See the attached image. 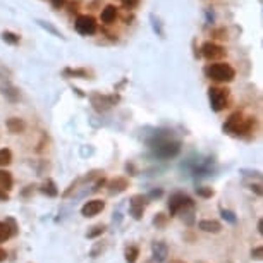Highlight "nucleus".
Returning <instances> with one entry per match:
<instances>
[{"label":"nucleus","mask_w":263,"mask_h":263,"mask_svg":"<svg viewBox=\"0 0 263 263\" xmlns=\"http://www.w3.org/2000/svg\"><path fill=\"white\" fill-rule=\"evenodd\" d=\"M148 146L158 158H174L181 152V141L172 140L165 131H158L153 135L152 140H148Z\"/></svg>","instance_id":"nucleus-1"},{"label":"nucleus","mask_w":263,"mask_h":263,"mask_svg":"<svg viewBox=\"0 0 263 263\" xmlns=\"http://www.w3.org/2000/svg\"><path fill=\"white\" fill-rule=\"evenodd\" d=\"M253 126H254L253 117H244L243 112H234L225 120L224 131L231 136H246L253 131Z\"/></svg>","instance_id":"nucleus-2"},{"label":"nucleus","mask_w":263,"mask_h":263,"mask_svg":"<svg viewBox=\"0 0 263 263\" xmlns=\"http://www.w3.org/2000/svg\"><path fill=\"white\" fill-rule=\"evenodd\" d=\"M203 73L208 79L220 83V85L232 83L234 78H236V69H234L231 64H227V62H214V64L205 65Z\"/></svg>","instance_id":"nucleus-3"},{"label":"nucleus","mask_w":263,"mask_h":263,"mask_svg":"<svg viewBox=\"0 0 263 263\" xmlns=\"http://www.w3.org/2000/svg\"><path fill=\"white\" fill-rule=\"evenodd\" d=\"M194 210V202L184 193H174L169 200V214L170 217L184 215Z\"/></svg>","instance_id":"nucleus-4"},{"label":"nucleus","mask_w":263,"mask_h":263,"mask_svg":"<svg viewBox=\"0 0 263 263\" xmlns=\"http://www.w3.org/2000/svg\"><path fill=\"white\" fill-rule=\"evenodd\" d=\"M208 98H210L212 110L222 112L229 107V98H231V93H229L227 88L212 86L210 90H208Z\"/></svg>","instance_id":"nucleus-5"},{"label":"nucleus","mask_w":263,"mask_h":263,"mask_svg":"<svg viewBox=\"0 0 263 263\" xmlns=\"http://www.w3.org/2000/svg\"><path fill=\"white\" fill-rule=\"evenodd\" d=\"M74 28L79 35L83 36H93L98 31V23L93 16L90 14H79L76 21H74Z\"/></svg>","instance_id":"nucleus-6"},{"label":"nucleus","mask_w":263,"mask_h":263,"mask_svg":"<svg viewBox=\"0 0 263 263\" xmlns=\"http://www.w3.org/2000/svg\"><path fill=\"white\" fill-rule=\"evenodd\" d=\"M200 55L210 62H219L220 58H224L227 55V50H225L222 45L217 43V41L208 40V41H205L202 45V48H200Z\"/></svg>","instance_id":"nucleus-7"},{"label":"nucleus","mask_w":263,"mask_h":263,"mask_svg":"<svg viewBox=\"0 0 263 263\" xmlns=\"http://www.w3.org/2000/svg\"><path fill=\"white\" fill-rule=\"evenodd\" d=\"M119 95H102V93H91L90 102L97 112H107L119 102Z\"/></svg>","instance_id":"nucleus-8"},{"label":"nucleus","mask_w":263,"mask_h":263,"mask_svg":"<svg viewBox=\"0 0 263 263\" xmlns=\"http://www.w3.org/2000/svg\"><path fill=\"white\" fill-rule=\"evenodd\" d=\"M148 205V198L145 194H135L129 200V214L133 215L135 220H141L145 214V208Z\"/></svg>","instance_id":"nucleus-9"},{"label":"nucleus","mask_w":263,"mask_h":263,"mask_svg":"<svg viewBox=\"0 0 263 263\" xmlns=\"http://www.w3.org/2000/svg\"><path fill=\"white\" fill-rule=\"evenodd\" d=\"M103 210H105V202L103 200H88L81 207V215L86 217V219H91V217L102 214Z\"/></svg>","instance_id":"nucleus-10"},{"label":"nucleus","mask_w":263,"mask_h":263,"mask_svg":"<svg viewBox=\"0 0 263 263\" xmlns=\"http://www.w3.org/2000/svg\"><path fill=\"white\" fill-rule=\"evenodd\" d=\"M129 187V181L126 177H122V175H119V177H114L110 179V181L107 182V189H108V194H120L124 193Z\"/></svg>","instance_id":"nucleus-11"},{"label":"nucleus","mask_w":263,"mask_h":263,"mask_svg":"<svg viewBox=\"0 0 263 263\" xmlns=\"http://www.w3.org/2000/svg\"><path fill=\"white\" fill-rule=\"evenodd\" d=\"M102 23L107 24V26H110V24H114L117 18H119V9L114 6V4H108V6H105L102 9Z\"/></svg>","instance_id":"nucleus-12"},{"label":"nucleus","mask_w":263,"mask_h":263,"mask_svg":"<svg viewBox=\"0 0 263 263\" xmlns=\"http://www.w3.org/2000/svg\"><path fill=\"white\" fill-rule=\"evenodd\" d=\"M152 253L157 261H165L167 256H169V246H167V243H164V241H153Z\"/></svg>","instance_id":"nucleus-13"},{"label":"nucleus","mask_w":263,"mask_h":263,"mask_svg":"<svg viewBox=\"0 0 263 263\" xmlns=\"http://www.w3.org/2000/svg\"><path fill=\"white\" fill-rule=\"evenodd\" d=\"M0 91H2V95L6 97V100H9L11 103H16L21 100V91L14 85H11V83H2Z\"/></svg>","instance_id":"nucleus-14"},{"label":"nucleus","mask_w":263,"mask_h":263,"mask_svg":"<svg viewBox=\"0 0 263 263\" xmlns=\"http://www.w3.org/2000/svg\"><path fill=\"white\" fill-rule=\"evenodd\" d=\"M198 229L203 232H208V234H219L222 231V224L214 219H203L198 222Z\"/></svg>","instance_id":"nucleus-15"},{"label":"nucleus","mask_w":263,"mask_h":263,"mask_svg":"<svg viewBox=\"0 0 263 263\" xmlns=\"http://www.w3.org/2000/svg\"><path fill=\"white\" fill-rule=\"evenodd\" d=\"M6 126L9 129L11 135H23V133L26 131V122H24V119H21V117H11V119H7Z\"/></svg>","instance_id":"nucleus-16"},{"label":"nucleus","mask_w":263,"mask_h":263,"mask_svg":"<svg viewBox=\"0 0 263 263\" xmlns=\"http://www.w3.org/2000/svg\"><path fill=\"white\" fill-rule=\"evenodd\" d=\"M65 78H71V79H90V71L81 68V69H73V68H65L62 71Z\"/></svg>","instance_id":"nucleus-17"},{"label":"nucleus","mask_w":263,"mask_h":263,"mask_svg":"<svg viewBox=\"0 0 263 263\" xmlns=\"http://www.w3.org/2000/svg\"><path fill=\"white\" fill-rule=\"evenodd\" d=\"M12 186H14V179H12V174L9 170L6 169H0V189L4 191H9L12 189Z\"/></svg>","instance_id":"nucleus-18"},{"label":"nucleus","mask_w":263,"mask_h":263,"mask_svg":"<svg viewBox=\"0 0 263 263\" xmlns=\"http://www.w3.org/2000/svg\"><path fill=\"white\" fill-rule=\"evenodd\" d=\"M40 191H41L43 194L50 196V198H55V196L58 194L57 184L52 181V179H45V181L41 182V186H40Z\"/></svg>","instance_id":"nucleus-19"},{"label":"nucleus","mask_w":263,"mask_h":263,"mask_svg":"<svg viewBox=\"0 0 263 263\" xmlns=\"http://www.w3.org/2000/svg\"><path fill=\"white\" fill-rule=\"evenodd\" d=\"M124 256H126L127 263H136L138 256H140V248L135 244H129L126 249H124Z\"/></svg>","instance_id":"nucleus-20"},{"label":"nucleus","mask_w":263,"mask_h":263,"mask_svg":"<svg viewBox=\"0 0 263 263\" xmlns=\"http://www.w3.org/2000/svg\"><path fill=\"white\" fill-rule=\"evenodd\" d=\"M0 38H2L4 41H6L7 45H19L21 43V36L18 35V33H14V31H2V35H0Z\"/></svg>","instance_id":"nucleus-21"},{"label":"nucleus","mask_w":263,"mask_h":263,"mask_svg":"<svg viewBox=\"0 0 263 263\" xmlns=\"http://www.w3.org/2000/svg\"><path fill=\"white\" fill-rule=\"evenodd\" d=\"M210 36H212L210 41H215V40L225 41V40L229 38V33H227V29H225V28H214L210 31Z\"/></svg>","instance_id":"nucleus-22"},{"label":"nucleus","mask_w":263,"mask_h":263,"mask_svg":"<svg viewBox=\"0 0 263 263\" xmlns=\"http://www.w3.org/2000/svg\"><path fill=\"white\" fill-rule=\"evenodd\" d=\"M12 162V152L9 148H0V169H6Z\"/></svg>","instance_id":"nucleus-23"},{"label":"nucleus","mask_w":263,"mask_h":263,"mask_svg":"<svg viewBox=\"0 0 263 263\" xmlns=\"http://www.w3.org/2000/svg\"><path fill=\"white\" fill-rule=\"evenodd\" d=\"M107 231V227L103 224H98V225H93V227L90 229V231L86 232V237L88 239H97V237L102 236L103 232Z\"/></svg>","instance_id":"nucleus-24"},{"label":"nucleus","mask_w":263,"mask_h":263,"mask_svg":"<svg viewBox=\"0 0 263 263\" xmlns=\"http://www.w3.org/2000/svg\"><path fill=\"white\" fill-rule=\"evenodd\" d=\"M36 23H38L41 28L47 29L48 33H52L53 36H57V38H64V35H62V33L58 31V29H57L55 26H52V24H50V23H47V21H41V19H38V21H36Z\"/></svg>","instance_id":"nucleus-25"},{"label":"nucleus","mask_w":263,"mask_h":263,"mask_svg":"<svg viewBox=\"0 0 263 263\" xmlns=\"http://www.w3.org/2000/svg\"><path fill=\"white\" fill-rule=\"evenodd\" d=\"M12 237V232L9 229V225L6 222H0V243H6L7 239H11Z\"/></svg>","instance_id":"nucleus-26"},{"label":"nucleus","mask_w":263,"mask_h":263,"mask_svg":"<svg viewBox=\"0 0 263 263\" xmlns=\"http://www.w3.org/2000/svg\"><path fill=\"white\" fill-rule=\"evenodd\" d=\"M196 194L202 196V198H212V196H214V189H212V187H207V186H200V187H196Z\"/></svg>","instance_id":"nucleus-27"},{"label":"nucleus","mask_w":263,"mask_h":263,"mask_svg":"<svg viewBox=\"0 0 263 263\" xmlns=\"http://www.w3.org/2000/svg\"><path fill=\"white\" fill-rule=\"evenodd\" d=\"M141 0H120V4H122V7L126 9L127 12L129 11H135L138 6H140Z\"/></svg>","instance_id":"nucleus-28"},{"label":"nucleus","mask_w":263,"mask_h":263,"mask_svg":"<svg viewBox=\"0 0 263 263\" xmlns=\"http://www.w3.org/2000/svg\"><path fill=\"white\" fill-rule=\"evenodd\" d=\"M220 214H222V217L227 220V222H231V224L237 222V217L234 215V212H231V210H220Z\"/></svg>","instance_id":"nucleus-29"},{"label":"nucleus","mask_w":263,"mask_h":263,"mask_svg":"<svg viewBox=\"0 0 263 263\" xmlns=\"http://www.w3.org/2000/svg\"><path fill=\"white\" fill-rule=\"evenodd\" d=\"M4 222H6L7 225H9V229H11L12 236H16V234H18V222H16V220L12 219V217H7V219L4 220Z\"/></svg>","instance_id":"nucleus-30"},{"label":"nucleus","mask_w":263,"mask_h":263,"mask_svg":"<svg viewBox=\"0 0 263 263\" xmlns=\"http://www.w3.org/2000/svg\"><path fill=\"white\" fill-rule=\"evenodd\" d=\"M153 224L157 225V227H164L167 224V215L165 214H157L155 219H153Z\"/></svg>","instance_id":"nucleus-31"},{"label":"nucleus","mask_w":263,"mask_h":263,"mask_svg":"<svg viewBox=\"0 0 263 263\" xmlns=\"http://www.w3.org/2000/svg\"><path fill=\"white\" fill-rule=\"evenodd\" d=\"M251 258H253V260H256V261L261 260V258H263V248H261V246H256V248L251 249Z\"/></svg>","instance_id":"nucleus-32"},{"label":"nucleus","mask_w":263,"mask_h":263,"mask_svg":"<svg viewBox=\"0 0 263 263\" xmlns=\"http://www.w3.org/2000/svg\"><path fill=\"white\" fill-rule=\"evenodd\" d=\"M152 23H153V29L158 33L160 36H164V31H162V24H160V19L155 18V16H152Z\"/></svg>","instance_id":"nucleus-33"},{"label":"nucleus","mask_w":263,"mask_h":263,"mask_svg":"<svg viewBox=\"0 0 263 263\" xmlns=\"http://www.w3.org/2000/svg\"><path fill=\"white\" fill-rule=\"evenodd\" d=\"M79 0H73V2H68V6H69V14L73 16V14H78V11H79Z\"/></svg>","instance_id":"nucleus-34"},{"label":"nucleus","mask_w":263,"mask_h":263,"mask_svg":"<svg viewBox=\"0 0 263 263\" xmlns=\"http://www.w3.org/2000/svg\"><path fill=\"white\" fill-rule=\"evenodd\" d=\"M50 4H52L53 9L60 11V9H64V7L68 6V0H50Z\"/></svg>","instance_id":"nucleus-35"},{"label":"nucleus","mask_w":263,"mask_h":263,"mask_svg":"<svg viewBox=\"0 0 263 263\" xmlns=\"http://www.w3.org/2000/svg\"><path fill=\"white\" fill-rule=\"evenodd\" d=\"M162 194H164V191H162V189H153V191H150V193L146 194V198H148V200H153V198H160Z\"/></svg>","instance_id":"nucleus-36"},{"label":"nucleus","mask_w":263,"mask_h":263,"mask_svg":"<svg viewBox=\"0 0 263 263\" xmlns=\"http://www.w3.org/2000/svg\"><path fill=\"white\" fill-rule=\"evenodd\" d=\"M0 202H9V193L4 189H0Z\"/></svg>","instance_id":"nucleus-37"},{"label":"nucleus","mask_w":263,"mask_h":263,"mask_svg":"<svg viewBox=\"0 0 263 263\" xmlns=\"http://www.w3.org/2000/svg\"><path fill=\"white\" fill-rule=\"evenodd\" d=\"M7 260V251L4 248H0V263L6 261Z\"/></svg>","instance_id":"nucleus-38"},{"label":"nucleus","mask_w":263,"mask_h":263,"mask_svg":"<svg viewBox=\"0 0 263 263\" xmlns=\"http://www.w3.org/2000/svg\"><path fill=\"white\" fill-rule=\"evenodd\" d=\"M258 232L263 234V222H261V220H258Z\"/></svg>","instance_id":"nucleus-39"},{"label":"nucleus","mask_w":263,"mask_h":263,"mask_svg":"<svg viewBox=\"0 0 263 263\" xmlns=\"http://www.w3.org/2000/svg\"><path fill=\"white\" fill-rule=\"evenodd\" d=\"M170 263H186V261H182V260H172Z\"/></svg>","instance_id":"nucleus-40"},{"label":"nucleus","mask_w":263,"mask_h":263,"mask_svg":"<svg viewBox=\"0 0 263 263\" xmlns=\"http://www.w3.org/2000/svg\"><path fill=\"white\" fill-rule=\"evenodd\" d=\"M200 263H202V261H200Z\"/></svg>","instance_id":"nucleus-41"}]
</instances>
